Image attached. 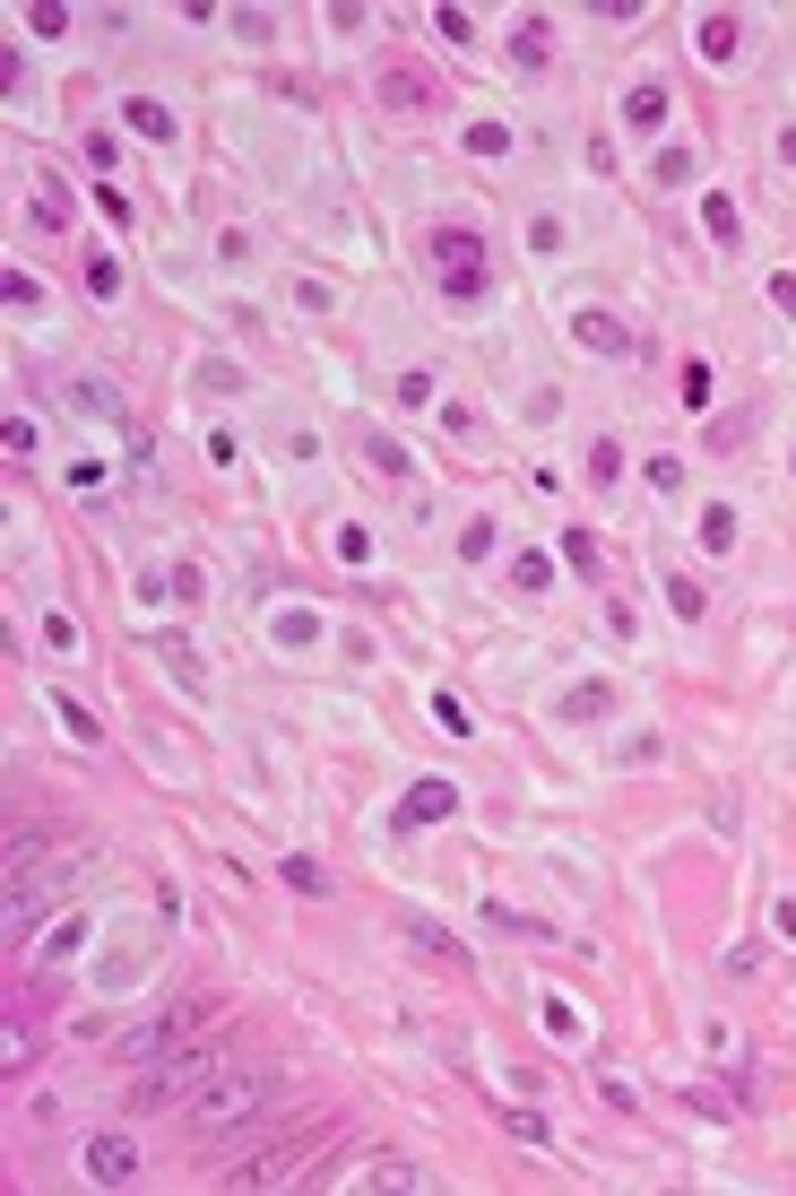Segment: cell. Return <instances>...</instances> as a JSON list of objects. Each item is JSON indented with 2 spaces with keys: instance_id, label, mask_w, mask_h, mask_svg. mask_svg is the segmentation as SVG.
<instances>
[{
  "instance_id": "1",
  "label": "cell",
  "mask_w": 796,
  "mask_h": 1196,
  "mask_svg": "<svg viewBox=\"0 0 796 1196\" xmlns=\"http://www.w3.org/2000/svg\"><path fill=\"white\" fill-rule=\"evenodd\" d=\"M217 1067H226V1049H217V1040H208V1032L174 1040V1049L156 1058L148 1075L130 1084V1110H191L199 1092H208V1075H217Z\"/></svg>"
},
{
  "instance_id": "2",
  "label": "cell",
  "mask_w": 796,
  "mask_h": 1196,
  "mask_svg": "<svg viewBox=\"0 0 796 1196\" xmlns=\"http://www.w3.org/2000/svg\"><path fill=\"white\" fill-rule=\"evenodd\" d=\"M312 1144H321V1127H277V1136H260L251 1153H234L217 1179H226V1188H286L303 1162H312Z\"/></svg>"
},
{
  "instance_id": "3",
  "label": "cell",
  "mask_w": 796,
  "mask_h": 1196,
  "mask_svg": "<svg viewBox=\"0 0 796 1196\" xmlns=\"http://www.w3.org/2000/svg\"><path fill=\"white\" fill-rule=\"evenodd\" d=\"M425 252H433V287H442V295H459V304H476V295H485L494 260H485V235H476V226H442Z\"/></svg>"
},
{
  "instance_id": "4",
  "label": "cell",
  "mask_w": 796,
  "mask_h": 1196,
  "mask_svg": "<svg viewBox=\"0 0 796 1196\" xmlns=\"http://www.w3.org/2000/svg\"><path fill=\"white\" fill-rule=\"evenodd\" d=\"M269 1101H277V1084H269V1075L217 1067V1075H208V1092L191 1101V1119H199V1127H251V1119H260Z\"/></svg>"
},
{
  "instance_id": "5",
  "label": "cell",
  "mask_w": 796,
  "mask_h": 1196,
  "mask_svg": "<svg viewBox=\"0 0 796 1196\" xmlns=\"http://www.w3.org/2000/svg\"><path fill=\"white\" fill-rule=\"evenodd\" d=\"M373 96H381V113L425 122V113H442V79H433V70H416V61H381V70H373Z\"/></svg>"
},
{
  "instance_id": "6",
  "label": "cell",
  "mask_w": 796,
  "mask_h": 1196,
  "mask_svg": "<svg viewBox=\"0 0 796 1196\" xmlns=\"http://www.w3.org/2000/svg\"><path fill=\"white\" fill-rule=\"evenodd\" d=\"M191 1032H199V1006H165V1015H148L139 1032L113 1040V1058H165L174 1040H191Z\"/></svg>"
},
{
  "instance_id": "7",
  "label": "cell",
  "mask_w": 796,
  "mask_h": 1196,
  "mask_svg": "<svg viewBox=\"0 0 796 1196\" xmlns=\"http://www.w3.org/2000/svg\"><path fill=\"white\" fill-rule=\"evenodd\" d=\"M78 1171H87V1179H130V1171H139V1144L130 1136H96L87 1153H78Z\"/></svg>"
},
{
  "instance_id": "8",
  "label": "cell",
  "mask_w": 796,
  "mask_h": 1196,
  "mask_svg": "<svg viewBox=\"0 0 796 1196\" xmlns=\"http://www.w3.org/2000/svg\"><path fill=\"white\" fill-rule=\"evenodd\" d=\"M398 815H407V824H442V815H459V789H450V780H416Z\"/></svg>"
},
{
  "instance_id": "9",
  "label": "cell",
  "mask_w": 796,
  "mask_h": 1196,
  "mask_svg": "<svg viewBox=\"0 0 796 1196\" xmlns=\"http://www.w3.org/2000/svg\"><path fill=\"white\" fill-rule=\"evenodd\" d=\"M572 339H580V347H606V356H624V347H632V330H624L615 312H580V321H572Z\"/></svg>"
},
{
  "instance_id": "10",
  "label": "cell",
  "mask_w": 796,
  "mask_h": 1196,
  "mask_svg": "<svg viewBox=\"0 0 796 1196\" xmlns=\"http://www.w3.org/2000/svg\"><path fill=\"white\" fill-rule=\"evenodd\" d=\"M624 122H632V131H658V122H667V87H658V79H641V87L624 96Z\"/></svg>"
},
{
  "instance_id": "11",
  "label": "cell",
  "mask_w": 796,
  "mask_h": 1196,
  "mask_svg": "<svg viewBox=\"0 0 796 1196\" xmlns=\"http://www.w3.org/2000/svg\"><path fill=\"white\" fill-rule=\"evenodd\" d=\"M745 52V27L736 18H701V61H736Z\"/></svg>"
},
{
  "instance_id": "12",
  "label": "cell",
  "mask_w": 796,
  "mask_h": 1196,
  "mask_svg": "<svg viewBox=\"0 0 796 1196\" xmlns=\"http://www.w3.org/2000/svg\"><path fill=\"white\" fill-rule=\"evenodd\" d=\"M35 226H44V235H61V226H70V200H61V183H52V174H35Z\"/></svg>"
},
{
  "instance_id": "13",
  "label": "cell",
  "mask_w": 796,
  "mask_h": 1196,
  "mask_svg": "<svg viewBox=\"0 0 796 1196\" xmlns=\"http://www.w3.org/2000/svg\"><path fill=\"white\" fill-rule=\"evenodd\" d=\"M511 52H520V61L537 70V61L554 52V27H546V18H520V27H511Z\"/></svg>"
},
{
  "instance_id": "14",
  "label": "cell",
  "mask_w": 796,
  "mask_h": 1196,
  "mask_svg": "<svg viewBox=\"0 0 796 1196\" xmlns=\"http://www.w3.org/2000/svg\"><path fill=\"white\" fill-rule=\"evenodd\" d=\"M122 113H130V131H139V139H174V113H165L156 96H130Z\"/></svg>"
},
{
  "instance_id": "15",
  "label": "cell",
  "mask_w": 796,
  "mask_h": 1196,
  "mask_svg": "<svg viewBox=\"0 0 796 1196\" xmlns=\"http://www.w3.org/2000/svg\"><path fill=\"white\" fill-rule=\"evenodd\" d=\"M701 547H710V555H727V547H736V512H727V503H710V512H701Z\"/></svg>"
},
{
  "instance_id": "16",
  "label": "cell",
  "mask_w": 796,
  "mask_h": 1196,
  "mask_svg": "<svg viewBox=\"0 0 796 1196\" xmlns=\"http://www.w3.org/2000/svg\"><path fill=\"white\" fill-rule=\"evenodd\" d=\"M398 928L416 936V945H425V954H450V963H459V945H450V936L433 928V919H416V911H398Z\"/></svg>"
},
{
  "instance_id": "17",
  "label": "cell",
  "mask_w": 796,
  "mask_h": 1196,
  "mask_svg": "<svg viewBox=\"0 0 796 1196\" xmlns=\"http://www.w3.org/2000/svg\"><path fill=\"white\" fill-rule=\"evenodd\" d=\"M364 1188H425V1171H407V1162H381V1171H364Z\"/></svg>"
},
{
  "instance_id": "18",
  "label": "cell",
  "mask_w": 796,
  "mask_h": 1196,
  "mask_svg": "<svg viewBox=\"0 0 796 1196\" xmlns=\"http://www.w3.org/2000/svg\"><path fill=\"white\" fill-rule=\"evenodd\" d=\"M364 460L381 468V477H407V451H398V443H381V434H373V443H364Z\"/></svg>"
},
{
  "instance_id": "19",
  "label": "cell",
  "mask_w": 796,
  "mask_h": 1196,
  "mask_svg": "<svg viewBox=\"0 0 796 1196\" xmlns=\"http://www.w3.org/2000/svg\"><path fill=\"white\" fill-rule=\"evenodd\" d=\"M468 148H476V156H502V148H511V131H502V122H476V131H468Z\"/></svg>"
},
{
  "instance_id": "20",
  "label": "cell",
  "mask_w": 796,
  "mask_h": 1196,
  "mask_svg": "<svg viewBox=\"0 0 796 1196\" xmlns=\"http://www.w3.org/2000/svg\"><path fill=\"white\" fill-rule=\"evenodd\" d=\"M286 884H295V893H321L329 876H321V859H286Z\"/></svg>"
},
{
  "instance_id": "21",
  "label": "cell",
  "mask_w": 796,
  "mask_h": 1196,
  "mask_svg": "<svg viewBox=\"0 0 796 1196\" xmlns=\"http://www.w3.org/2000/svg\"><path fill=\"white\" fill-rule=\"evenodd\" d=\"M615 468H624V451H615V443H589V477H597V486H606Z\"/></svg>"
},
{
  "instance_id": "22",
  "label": "cell",
  "mask_w": 796,
  "mask_h": 1196,
  "mask_svg": "<svg viewBox=\"0 0 796 1196\" xmlns=\"http://www.w3.org/2000/svg\"><path fill=\"white\" fill-rule=\"evenodd\" d=\"M771 295H779V304H788V312H796V278H779V287H771Z\"/></svg>"
}]
</instances>
